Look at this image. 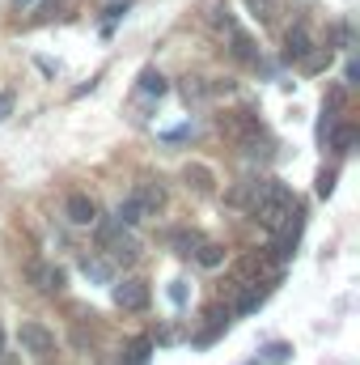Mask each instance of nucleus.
Instances as JSON below:
<instances>
[{"mask_svg":"<svg viewBox=\"0 0 360 365\" xmlns=\"http://www.w3.org/2000/svg\"><path fill=\"white\" fill-rule=\"evenodd\" d=\"M229 200H233V204L246 200L250 212H255V221L268 225L271 234L284 230L288 217L297 212V195H292V187H288L284 179H259V182H250V187H242V191H233Z\"/></svg>","mask_w":360,"mask_h":365,"instance_id":"nucleus-1","label":"nucleus"},{"mask_svg":"<svg viewBox=\"0 0 360 365\" xmlns=\"http://www.w3.org/2000/svg\"><path fill=\"white\" fill-rule=\"evenodd\" d=\"M97 251H106L110 264L140 259V242L132 238V225H123V221H97Z\"/></svg>","mask_w":360,"mask_h":365,"instance_id":"nucleus-2","label":"nucleus"},{"mask_svg":"<svg viewBox=\"0 0 360 365\" xmlns=\"http://www.w3.org/2000/svg\"><path fill=\"white\" fill-rule=\"evenodd\" d=\"M221 132H225L233 145H242L246 153H259L263 119H259V110H250V106H242V110H225V115H221Z\"/></svg>","mask_w":360,"mask_h":365,"instance_id":"nucleus-3","label":"nucleus"},{"mask_svg":"<svg viewBox=\"0 0 360 365\" xmlns=\"http://www.w3.org/2000/svg\"><path fill=\"white\" fill-rule=\"evenodd\" d=\"M17 340H21V353H30V357H51L55 353V331L43 327V323H21Z\"/></svg>","mask_w":360,"mask_h":365,"instance_id":"nucleus-4","label":"nucleus"},{"mask_svg":"<svg viewBox=\"0 0 360 365\" xmlns=\"http://www.w3.org/2000/svg\"><path fill=\"white\" fill-rule=\"evenodd\" d=\"M115 302H119V310H144L149 302H153V293H149V280H140V276H127V280H119L115 284Z\"/></svg>","mask_w":360,"mask_h":365,"instance_id":"nucleus-5","label":"nucleus"},{"mask_svg":"<svg viewBox=\"0 0 360 365\" xmlns=\"http://www.w3.org/2000/svg\"><path fill=\"white\" fill-rule=\"evenodd\" d=\"M132 200H136V208H140L144 217H157L162 204H166V187H162V182H136V187H132Z\"/></svg>","mask_w":360,"mask_h":365,"instance_id":"nucleus-6","label":"nucleus"},{"mask_svg":"<svg viewBox=\"0 0 360 365\" xmlns=\"http://www.w3.org/2000/svg\"><path fill=\"white\" fill-rule=\"evenodd\" d=\"M309 51H314V38H309V30L297 21V26L284 34V60H288V64H301Z\"/></svg>","mask_w":360,"mask_h":365,"instance_id":"nucleus-7","label":"nucleus"},{"mask_svg":"<svg viewBox=\"0 0 360 365\" xmlns=\"http://www.w3.org/2000/svg\"><path fill=\"white\" fill-rule=\"evenodd\" d=\"M30 284L51 297V293L64 289V268H55V264H30Z\"/></svg>","mask_w":360,"mask_h":365,"instance_id":"nucleus-8","label":"nucleus"},{"mask_svg":"<svg viewBox=\"0 0 360 365\" xmlns=\"http://www.w3.org/2000/svg\"><path fill=\"white\" fill-rule=\"evenodd\" d=\"M64 212H68L73 225H93V221H97V204H93L85 191H73L68 204H64Z\"/></svg>","mask_w":360,"mask_h":365,"instance_id":"nucleus-9","label":"nucleus"},{"mask_svg":"<svg viewBox=\"0 0 360 365\" xmlns=\"http://www.w3.org/2000/svg\"><path fill=\"white\" fill-rule=\"evenodd\" d=\"M225 34H229V43H233V47H229V51H233V60H242V64H255V60H259V51H255L250 34H246V30H242L238 21H233V26H229Z\"/></svg>","mask_w":360,"mask_h":365,"instance_id":"nucleus-10","label":"nucleus"},{"mask_svg":"<svg viewBox=\"0 0 360 365\" xmlns=\"http://www.w3.org/2000/svg\"><path fill=\"white\" fill-rule=\"evenodd\" d=\"M199 13H203V21H208L212 30H229V26H233V13H229L225 0H199Z\"/></svg>","mask_w":360,"mask_h":365,"instance_id":"nucleus-11","label":"nucleus"},{"mask_svg":"<svg viewBox=\"0 0 360 365\" xmlns=\"http://www.w3.org/2000/svg\"><path fill=\"white\" fill-rule=\"evenodd\" d=\"M191 255L199 259V268H221V264H225V247H221V242H208V238H203Z\"/></svg>","mask_w":360,"mask_h":365,"instance_id":"nucleus-12","label":"nucleus"},{"mask_svg":"<svg viewBox=\"0 0 360 365\" xmlns=\"http://www.w3.org/2000/svg\"><path fill=\"white\" fill-rule=\"evenodd\" d=\"M166 90H170V86H166V77H162L157 68H144V73H140V93H144V98H162Z\"/></svg>","mask_w":360,"mask_h":365,"instance_id":"nucleus-13","label":"nucleus"},{"mask_svg":"<svg viewBox=\"0 0 360 365\" xmlns=\"http://www.w3.org/2000/svg\"><path fill=\"white\" fill-rule=\"evenodd\" d=\"M149 349H153V336H140V340H132V349H127L123 365H144V361H149Z\"/></svg>","mask_w":360,"mask_h":365,"instance_id":"nucleus-14","label":"nucleus"},{"mask_svg":"<svg viewBox=\"0 0 360 365\" xmlns=\"http://www.w3.org/2000/svg\"><path fill=\"white\" fill-rule=\"evenodd\" d=\"M352 140H356V128H352V123H344V128H335V132H331V149H335V153H348V149H352Z\"/></svg>","mask_w":360,"mask_h":365,"instance_id":"nucleus-15","label":"nucleus"},{"mask_svg":"<svg viewBox=\"0 0 360 365\" xmlns=\"http://www.w3.org/2000/svg\"><path fill=\"white\" fill-rule=\"evenodd\" d=\"M115 221H123V225H136V221H144V212H140V208H136V200L127 195V200L115 208Z\"/></svg>","mask_w":360,"mask_h":365,"instance_id":"nucleus-16","label":"nucleus"},{"mask_svg":"<svg viewBox=\"0 0 360 365\" xmlns=\"http://www.w3.org/2000/svg\"><path fill=\"white\" fill-rule=\"evenodd\" d=\"M288 357H292V349H288L284 340H275V344H268V349H263V365H284Z\"/></svg>","mask_w":360,"mask_h":365,"instance_id":"nucleus-17","label":"nucleus"},{"mask_svg":"<svg viewBox=\"0 0 360 365\" xmlns=\"http://www.w3.org/2000/svg\"><path fill=\"white\" fill-rule=\"evenodd\" d=\"M81 268H85L93 280H106V276H110V264H106V259H97V255H85V259H81Z\"/></svg>","mask_w":360,"mask_h":365,"instance_id":"nucleus-18","label":"nucleus"},{"mask_svg":"<svg viewBox=\"0 0 360 365\" xmlns=\"http://www.w3.org/2000/svg\"><path fill=\"white\" fill-rule=\"evenodd\" d=\"M186 179L195 182L199 191H208V187H212V170H208V166H186Z\"/></svg>","mask_w":360,"mask_h":365,"instance_id":"nucleus-19","label":"nucleus"},{"mask_svg":"<svg viewBox=\"0 0 360 365\" xmlns=\"http://www.w3.org/2000/svg\"><path fill=\"white\" fill-rule=\"evenodd\" d=\"M182 93H186V102H191V98H195V102H199V98H208L203 77H186V81H182Z\"/></svg>","mask_w":360,"mask_h":365,"instance_id":"nucleus-20","label":"nucleus"},{"mask_svg":"<svg viewBox=\"0 0 360 365\" xmlns=\"http://www.w3.org/2000/svg\"><path fill=\"white\" fill-rule=\"evenodd\" d=\"M199 242H203L199 234H186V230H182V234H174V247H179V255H191Z\"/></svg>","mask_w":360,"mask_h":365,"instance_id":"nucleus-21","label":"nucleus"},{"mask_svg":"<svg viewBox=\"0 0 360 365\" xmlns=\"http://www.w3.org/2000/svg\"><path fill=\"white\" fill-rule=\"evenodd\" d=\"M13 102H17V93H13V90H0V123L13 115Z\"/></svg>","mask_w":360,"mask_h":365,"instance_id":"nucleus-22","label":"nucleus"},{"mask_svg":"<svg viewBox=\"0 0 360 365\" xmlns=\"http://www.w3.org/2000/svg\"><path fill=\"white\" fill-rule=\"evenodd\" d=\"M335 191V170H322L318 175V195H331Z\"/></svg>","mask_w":360,"mask_h":365,"instance_id":"nucleus-23","label":"nucleus"},{"mask_svg":"<svg viewBox=\"0 0 360 365\" xmlns=\"http://www.w3.org/2000/svg\"><path fill=\"white\" fill-rule=\"evenodd\" d=\"M38 4H43V0H13L17 13H30V9H38Z\"/></svg>","mask_w":360,"mask_h":365,"instance_id":"nucleus-24","label":"nucleus"},{"mask_svg":"<svg viewBox=\"0 0 360 365\" xmlns=\"http://www.w3.org/2000/svg\"><path fill=\"white\" fill-rule=\"evenodd\" d=\"M0 353H4V327H0Z\"/></svg>","mask_w":360,"mask_h":365,"instance_id":"nucleus-25","label":"nucleus"}]
</instances>
